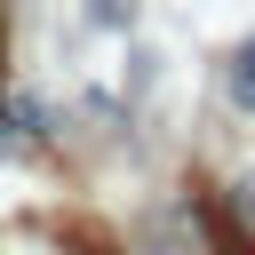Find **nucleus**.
<instances>
[{
  "mask_svg": "<svg viewBox=\"0 0 255 255\" xmlns=\"http://www.w3.org/2000/svg\"><path fill=\"white\" fill-rule=\"evenodd\" d=\"M223 88H231V104H239V112H255V40H239V48H231Z\"/></svg>",
  "mask_w": 255,
  "mask_h": 255,
  "instance_id": "f257e3e1",
  "label": "nucleus"
},
{
  "mask_svg": "<svg viewBox=\"0 0 255 255\" xmlns=\"http://www.w3.org/2000/svg\"><path fill=\"white\" fill-rule=\"evenodd\" d=\"M231 207H239V231H247V247H255V175L231 191Z\"/></svg>",
  "mask_w": 255,
  "mask_h": 255,
  "instance_id": "f03ea898",
  "label": "nucleus"
}]
</instances>
